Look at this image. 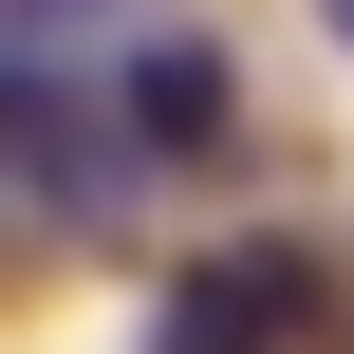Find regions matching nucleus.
I'll return each instance as SVG.
<instances>
[{"label": "nucleus", "mask_w": 354, "mask_h": 354, "mask_svg": "<svg viewBox=\"0 0 354 354\" xmlns=\"http://www.w3.org/2000/svg\"><path fill=\"white\" fill-rule=\"evenodd\" d=\"M131 187V131H75V93L0 75V224H93Z\"/></svg>", "instance_id": "2"}, {"label": "nucleus", "mask_w": 354, "mask_h": 354, "mask_svg": "<svg viewBox=\"0 0 354 354\" xmlns=\"http://www.w3.org/2000/svg\"><path fill=\"white\" fill-rule=\"evenodd\" d=\"M56 19H93V0H0V37H56Z\"/></svg>", "instance_id": "4"}, {"label": "nucleus", "mask_w": 354, "mask_h": 354, "mask_svg": "<svg viewBox=\"0 0 354 354\" xmlns=\"http://www.w3.org/2000/svg\"><path fill=\"white\" fill-rule=\"evenodd\" d=\"M243 131V75L205 56V37H149L131 56V168H187V149H224Z\"/></svg>", "instance_id": "3"}, {"label": "nucleus", "mask_w": 354, "mask_h": 354, "mask_svg": "<svg viewBox=\"0 0 354 354\" xmlns=\"http://www.w3.org/2000/svg\"><path fill=\"white\" fill-rule=\"evenodd\" d=\"M317 19H336V37H354V0H317Z\"/></svg>", "instance_id": "5"}, {"label": "nucleus", "mask_w": 354, "mask_h": 354, "mask_svg": "<svg viewBox=\"0 0 354 354\" xmlns=\"http://www.w3.org/2000/svg\"><path fill=\"white\" fill-rule=\"evenodd\" d=\"M336 336V261L317 243H224L168 280V354H317Z\"/></svg>", "instance_id": "1"}]
</instances>
